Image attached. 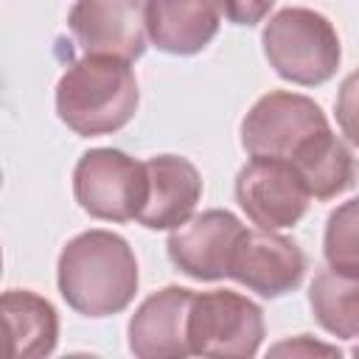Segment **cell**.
Instances as JSON below:
<instances>
[{
	"mask_svg": "<svg viewBox=\"0 0 359 359\" xmlns=\"http://www.w3.org/2000/svg\"><path fill=\"white\" fill-rule=\"evenodd\" d=\"M241 146L250 157L289 160L320 202L356 182V157L331 132L320 104L300 93L272 90L261 95L241 121Z\"/></svg>",
	"mask_w": 359,
	"mask_h": 359,
	"instance_id": "1",
	"label": "cell"
},
{
	"mask_svg": "<svg viewBox=\"0 0 359 359\" xmlns=\"http://www.w3.org/2000/svg\"><path fill=\"white\" fill-rule=\"evenodd\" d=\"M56 280L73 311L84 317H109L135 300L140 275L123 236L87 230L65 244L56 264Z\"/></svg>",
	"mask_w": 359,
	"mask_h": 359,
	"instance_id": "2",
	"label": "cell"
},
{
	"mask_svg": "<svg viewBox=\"0 0 359 359\" xmlns=\"http://www.w3.org/2000/svg\"><path fill=\"white\" fill-rule=\"evenodd\" d=\"M132 62L87 56L73 62L56 84V112L81 137L112 135L137 112V79Z\"/></svg>",
	"mask_w": 359,
	"mask_h": 359,
	"instance_id": "3",
	"label": "cell"
},
{
	"mask_svg": "<svg viewBox=\"0 0 359 359\" xmlns=\"http://www.w3.org/2000/svg\"><path fill=\"white\" fill-rule=\"evenodd\" d=\"M261 42L275 73L300 87H317L328 81L342 59L339 36L328 17L300 6L272 14Z\"/></svg>",
	"mask_w": 359,
	"mask_h": 359,
	"instance_id": "4",
	"label": "cell"
},
{
	"mask_svg": "<svg viewBox=\"0 0 359 359\" xmlns=\"http://www.w3.org/2000/svg\"><path fill=\"white\" fill-rule=\"evenodd\" d=\"M73 194L93 219L132 222L149 196L146 163L121 149H90L76 163Z\"/></svg>",
	"mask_w": 359,
	"mask_h": 359,
	"instance_id": "5",
	"label": "cell"
},
{
	"mask_svg": "<svg viewBox=\"0 0 359 359\" xmlns=\"http://www.w3.org/2000/svg\"><path fill=\"white\" fill-rule=\"evenodd\" d=\"M264 342V311L244 294L213 289L194 292L188 345L196 356H255Z\"/></svg>",
	"mask_w": 359,
	"mask_h": 359,
	"instance_id": "6",
	"label": "cell"
},
{
	"mask_svg": "<svg viewBox=\"0 0 359 359\" xmlns=\"http://www.w3.org/2000/svg\"><path fill=\"white\" fill-rule=\"evenodd\" d=\"M236 199L252 224L283 230L303 219L311 191L289 160L252 157L236 177Z\"/></svg>",
	"mask_w": 359,
	"mask_h": 359,
	"instance_id": "7",
	"label": "cell"
},
{
	"mask_svg": "<svg viewBox=\"0 0 359 359\" xmlns=\"http://www.w3.org/2000/svg\"><path fill=\"white\" fill-rule=\"evenodd\" d=\"M67 28L87 56L135 62L146 50V0H76Z\"/></svg>",
	"mask_w": 359,
	"mask_h": 359,
	"instance_id": "8",
	"label": "cell"
},
{
	"mask_svg": "<svg viewBox=\"0 0 359 359\" xmlns=\"http://www.w3.org/2000/svg\"><path fill=\"white\" fill-rule=\"evenodd\" d=\"M303 275H306L303 250L292 238L278 236V230H264V227L244 230L227 272V278L238 280L241 286H247L261 297H280L294 292L303 283Z\"/></svg>",
	"mask_w": 359,
	"mask_h": 359,
	"instance_id": "9",
	"label": "cell"
},
{
	"mask_svg": "<svg viewBox=\"0 0 359 359\" xmlns=\"http://www.w3.org/2000/svg\"><path fill=\"white\" fill-rule=\"evenodd\" d=\"M244 224L230 210H205L185 224L174 227L165 250L180 272L194 280H219L227 278L230 261Z\"/></svg>",
	"mask_w": 359,
	"mask_h": 359,
	"instance_id": "10",
	"label": "cell"
},
{
	"mask_svg": "<svg viewBox=\"0 0 359 359\" xmlns=\"http://www.w3.org/2000/svg\"><path fill=\"white\" fill-rule=\"evenodd\" d=\"M194 292L165 286L149 294L129 320V351L140 359L188 356V311Z\"/></svg>",
	"mask_w": 359,
	"mask_h": 359,
	"instance_id": "11",
	"label": "cell"
},
{
	"mask_svg": "<svg viewBox=\"0 0 359 359\" xmlns=\"http://www.w3.org/2000/svg\"><path fill=\"white\" fill-rule=\"evenodd\" d=\"M149 196L137 222L149 230H174L185 224L202 199V177L185 157L157 154L146 160Z\"/></svg>",
	"mask_w": 359,
	"mask_h": 359,
	"instance_id": "12",
	"label": "cell"
},
{
	"mask_svg": "<svg viewBox=\"0 0 359 359\" xmlns=\"http://www.w3.org/2000/svg\"><path fill=\"white\" fill-rule=\"evenodd\" d=\"M146 34L154 48L191 56L219 34L216 0H146Z\"/></svg>",
	"mask_w": 359,
	"mask_h": 359,
	"instance_id": "13",
	"label": "cell"
},
{
	"mask_svg": "<svg viewBox=\"0 0 359 359\" xmlns=\"http://www.w3.org/2000/svg\"><path fill=\"white\" fill-rule=\"evenodd\" d=\"M3 314L11 359H39L56 348L59 317L45 297L28 289H8L3 294Z\"/></svg>",
	"mask_w": 359,
	"mask_h": 359,
	"instance_id": "14",
	"label": "cell"
},
{
	"mask_svg": "<svg viewBox=\"0 0 359 359\" xmlns=\"http://www.w3.org/2000/svg\"><path fill=\"white\" fill-rule=\"evenodd\" d=\"M314 320L339 339H359V278L320 269L309 286Z\"/></svg>",
	"mask_w": 359,
	"mask_h": 359,
	"instance_id": "15",
	"label": "cell"
},
{
	"mask_svg": "<svg viewBox=\"0 0 359 359\" xmlns=\"http://www.w3.org/2000/svg\"><path fill=\"white\" fill-rule=\"evenodd\" d=\"M323 252L331 269L359 278V196L342 202L328 216Z\"/></svg>",
	"mask_w": 359,
	"mask_h": 359,
	"instance_id": "16",
	"label": "cell"
},
{
	"mask_svg": "<svg viewBox=\"0 0 359 359\" xmlns=\"http://www.w3.org/2000/svg\"><path fill=\"white\" fill-rule=\"evenodd\" d=\"M337 123L342 135L359 149V70L345 76L337 93Z\"/></svg>",
	"mask_w": 359,
	"mask_h": 359,
	"instance_id": "17",
	"label": "cell"
},
{
	"mask_svg": "<svg viewBox=\"0 0 359 359\" xmlns=\"http://www.w3.org/2000/svg\"><path fill=\"white\" fill-rule=\"evenodd\" d=\"M216 3L224 11V17L236 25H255L275 6V0H216Z\"/></svg>",
	"mask_w": 359,
	"mask_h": 359,
	"instance_id": "18",
	"label": "cell"
},
{
	"mask_svg": "<svg viewBox=\"0 0 359 359\" xmlns=\"http://www.w3.org/2000/svg\"><path fill=\"white\" fill-rule=\"evenodd\" d=\"M272 353H339L337 348H331V345H320V342H311L309 339V334H300L297 339H292V342H280V345H275L272 348Z\"/></svg>",
	"mask_w": 359,
	"mask_h": 359,
	"instance_id": "19",
	"label": "cell"
},
{
	"mask_svg": "<svg viewBox=\"0 0 359 359\" xmlns=\"http://www.w3.org/2000/svg\"><path fill=\"white\" fill-rule=\"evenodd\" d=\"M353 353H356V356H359V345H356V348H353Z\"/></svg>",
	"mask_w": 359,
	"mask_h": 359,
	"instance_id": "20",
	"label": "cell"
}]
</instances>
